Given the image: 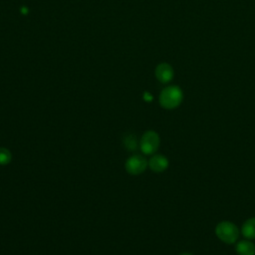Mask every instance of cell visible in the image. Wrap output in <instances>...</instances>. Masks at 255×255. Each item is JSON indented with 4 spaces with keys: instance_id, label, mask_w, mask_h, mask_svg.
Here are the masks:
<instances>
[{
    "instance_id": "2",
    "label": "cell",
    "mask_w": 255,
    "mask_h": 255,
    "mask_svg": "<svg viewBox=\"0 0 255 255\" xmlns=\"http://www.w3.org/2000/svg\"><path fill=\"white\" fill-rule=\"evenodd\" d=\"M215 234L223 243L234 244L239 238V229L230 221H221L215 227Z\"/></svg>"
},
{
    "instance_id": "1",
    "label": "cell",
    "mask_w": 255,
    "mask_h": 255,
    "mask_svg": "<svg viewBox=\"0 0 255 255\" xmlns=\"http://www.w3.org/2000/svg\"><path fill=\"white\" fill-rule=\"evenodd\" d=\"M158 101L165 110L176 109L183 101V92L178 86H168L160 92Z\"/></svg>"
},
{
    "instance_id": "4",
    "label": "cell",
    "mask_w": 255,
    "mask_h": 255,
    "mask_svg": "<svg viewBox=\"0 0 255 255\" xmlns=\"http://www.w3.org/2000/svg\"><path fill=\"white\" fill-rule=\"evenodd\" d=\"M147 166H148V161L143 155H139V154H133L129 156L125 163L127 172L131 175H138L143 173Z\"/></svg>"
},
{
    "instance_id": "5",
    "label": "cell",
    "mask_w": 255,
    "mask_h": 255,
    "mask_svg": "<svg viewBox=\"0 0 255 255\" xmlns=\"http://www.w3.org/2000/svg\"><path fill=\"white\" fill-rule=\"evenodd\" d=\"M154 74L156 79L162 84L169 83L174 76L172 67L167 63H160L159 65H157L155 68Z\"/></svg>"
},
{
    "instance_id": "9",
    "label": "cell",
    "mask_w": 255,
    "mask_h": 255,
    "mask_svg": "<svg viewBox=\"0 0 255 255\" xmlns=\"http://www.w3.org/2000/svg\"><path fill=\"white\" fill-rule=\"evenodd\" d=\"M12 160V153L6 147H0V165H7Z\"/></svg>"
},
{
    "instance_id": "10",
    "label": "cell",
    "mask_w": 255,
    "mask_h": 255,
    "mask_svg": "<svg viewBox=\"0 0 255 255\" xmlns=\"http://www.w3.org/2000/svg\"><path fill=\"white\" fill-rule=\"evenodd\" d=\"M125 146L128 149V150H134L137 147V141L134 135H128L125 140H124Z\"/></svg>"
},
{
    "instance_id": "8",
    "label": "cell",
    "mask_w": 255,
    "mask_h": 255,
    "mask_svg": "<svg viewBox=\"0 0 255 255\" xmlns=\"http://www.w3.org/2000/svg\"><path fill=\"white\" fill-rule=\"evenodd\" d=\"M241 233L246 239H255V217H251L243 223Z\"/></svg>"
},
{
    "instance_id": "3",
    "label": "cell",
    "mask_w": 255,
    "mask_h": 255,
    "mask_svg": "<svg viewBox=\"0 0 255 255\" xmlns=\"http://www.w3.org/2000/svg\"><path fill=\"white\" fill-rule=\"evenodd\" d=\"M160 143L159 135L154 130H146L140 137L139 148L145 155H152L158 149Z\"/></svg>"
},
{
    "instance_id": "11",
    "label": "cell",
    "mask_w": 255,
    "mask_h": 255,
    "mask_svg": "<svg viewBox=\"0 0 255 255\" xmlns=\"http://www.w3.org/2000/svg\"><path fill=\"white\" fill-rule=\"evenodd\" d=\"M180 255H192V254H190V253H187V252H184V253H181Z\"/></svg>"
},
{
    "instance_id": "6",
    "label": "cell",
    "mask_w": 255,
    "mask_h": 255,
    "mask_svg": "<svg viewBox=\"0 0 255 255\" xmlns=\"http://www.w3.org/2000/svg\"><path fill=\"white\" fill-rule=\"evenodd\" d=\"M148 167L153 172H163L168 167V159L162 154H152L148 159Z\"/></svg>"
},
{
    "instance_id": "7",
    "label": "cell",
    "mask_w": 255,
    "mask_h": 255,
    "mask_svg": "<svg viewBox=\"0 0 255 255\" xmlns=\"http://www.w3.org/2000/svg\"><path fill=\"white\" fill-rule=\"evenodd\" d=\"M235 250L238 255H255V244L249 240H242L236 243Z\"/></svg>"
}]
</instances>
